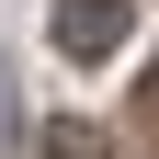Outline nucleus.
<instances>
[{
    "mask_svg": "<svg viewBox=\"0 0 159 159\" xmlns=\"http://www.w3.org/2000/svg\"><path fill=\"white\" fill-rule=\"evenodd\" d=\"M57 57H114V46H125V34H136V11H125V0H57Z\"/></svg>",
    "mask_w": 159,
    "mask_h": 159,
    "instance_id": "1",
    "label": "nucleus"
}]
</instances>
